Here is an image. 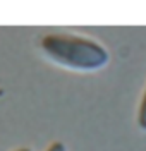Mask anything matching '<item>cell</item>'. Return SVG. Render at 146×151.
I'll return each instance as SVG.
<instances>
[{"label":"cell","mask_w":146,"mask_h":151,"mask_svg":"<svg viewBox=\"0 0 146 151\" xmlns=\"http://www.w3.org/2000/svg\"><path fill=\"white\" fill-rule=\"evenodd\" d=\"M43 53L55 64L72 70H98L108 64V52L100 43L78 35L50 33L41 38Z\"/></svg>","instance_id":"6da1fadb"},{"label":"cell","mask_w":146,"mask_h":151,"mask_svg":"<svg viewBox=\"0 0 146 151\" xmlns=\"http://www.w3.org/2000/svg\"><path fill=\"white\" fill-rule=\"evenodd\" d=\"M137 125L141 131L146 132V89L143 93L141 101H139V108H137Z\"/></svg>","instance_id":"7a4b0ae2"},{"label":"cell","mask_w":146,"mask_h":151,"mask_svg":"<svg viewBox=\"0 0 146 151\" xmlns=\"http://www.w3.org/2000/svg\"><path fill=\"white\" fill-rule=\"evenodd\" d=\"M47 151H67V148H65V144L60 141H55L52 142L48 148H47Z\"/></svg>","instance_id":"3957f363"},{"label":"cell","mask_w":146,"mask_h":151,"mask_svg":"<svg viewBox=\"0 0 146 151\" xmlns=\"http://www.w3.org/2000/svg\"><path fill=\"white\" fill-rule=\"evenodd\" d=\"M16 151H31L29 148H19V150H16Z\"/></svg>","instance_id":"277c9868"}]
</instances>
